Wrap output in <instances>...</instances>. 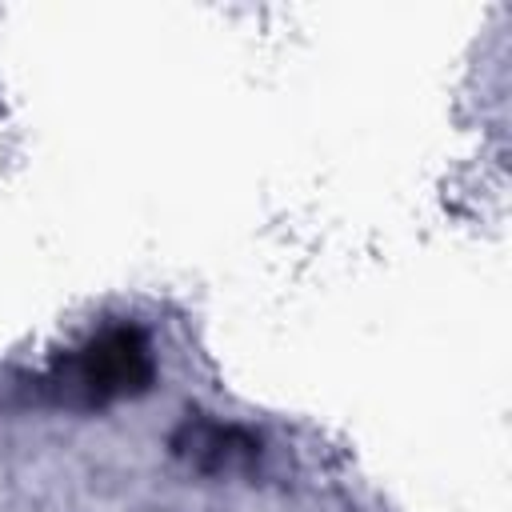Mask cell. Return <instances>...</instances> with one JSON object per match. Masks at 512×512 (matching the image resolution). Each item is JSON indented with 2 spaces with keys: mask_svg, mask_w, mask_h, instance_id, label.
<instances>
[{
  "mask_svg": "<svg viewBox=\"0 0 512 512\" xmlns=\"http://www.w3.org/2000/svg\"><path fill=\"white\" fill-rule=\"evenodd\" d=\"M60 392L84 404H108L136 396L152 384V348L136 324H112L88 336L52 376Z\"/></svg>",
  "mask_w": 512,
  "mask_h": 512,
  "instance_id": "obj_1",
  "label": "cell"
}]
</instances>
